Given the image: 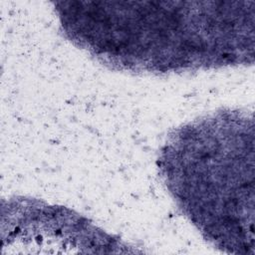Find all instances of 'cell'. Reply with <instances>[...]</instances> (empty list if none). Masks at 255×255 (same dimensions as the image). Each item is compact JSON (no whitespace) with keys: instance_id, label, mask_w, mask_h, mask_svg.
I'll return each instance as SVG.
<instances>
[{"instance_id":"cell-1","label":"cell","mask_w":255,"mask_h":255,"mask_svg":"<svg viewBox=\"0 0 255 255\" xmlns=\"http://www.w3.org/2000/svg\"><path fill=\"white\" fill-rule=\"evenodd\" d=\"M63 35L111 70L179 74L254 64L255 1H54Z\"/></svg>"},{"instance_id":"cell-2","label":"cell","mask_w":255,"mask_h":255,"mask_svg":"<svg viewBox=\"0 0 255 255\" xmlns=\"http://www.w3.org/2000/svg\"><path fill=\"white\" fill-rule=\"evenodd\" d=\"M156 165L177 208L207 242L228 254H255L252 113L220 109L175 128Z\"/></svg>"},{"instance_id":"cell-3","label":"cell","mask_w":255,"mask_h":255,"mask_svg":"<svg viewBox=\"0 0 255 255\" xmlns=\"http://www.w3.org/2000/svg\"><path fill=\"white\" fill-rule=\"evenodd\" d=\"M2 238L8 247H58L65 252H125L128 245L66 206L26 196L2 202Z\"/></svg>"}]
</instances>
